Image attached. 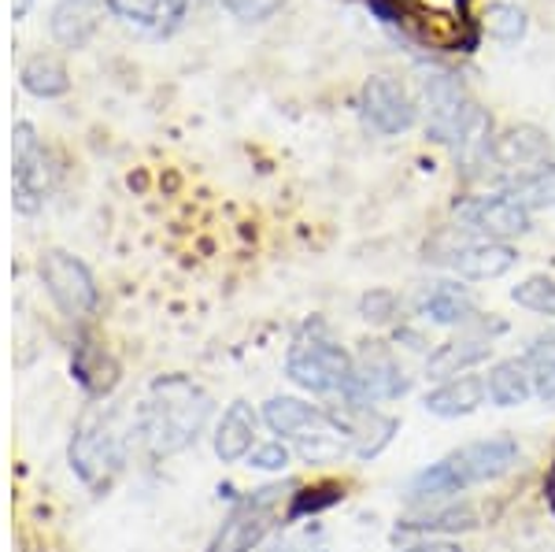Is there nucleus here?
Segmentation results:
<instances>
[{
	"label": "nucleus",
	"mask_w": 555,
	"mask_h": 552,
	"mask_svg": "<svg viewBox=\"0 0 555 552\" xmlns=\"http://www.w3.org/2000/svg\"><path fill=\"white\" fill-rule=\"evenodd\" d=\"M215 412V400L201 382L164 375L149 386V397L133 412V434L152 457H175L201 441Z\"/></svg>",
	"instance_id": "1"
},
{
	"label": "nucleus",
	"mask_w": 555,
	"mask_h": 552,
	"mask_svg": "<svg viewBox=\"0 0 555 552\" xmlns=\"http://www.w3.org/2000/svg\"><path fill=\"white\" fill-rule=\"evenodd\" d=\"M522 449L512 434H496V438H478L467 441L460 449L444 452L437 464L418 471L408 483V501L411 504H434V501H452V497L467 493L474 486L500 483L504 475H512Z\"/></svg>",
	"instance_id": "2"
},
{
	"label": "nucleus",
	"mask_w": 555,
	"mask_h": 552,
	"mask_svg": "<svg viewBox=\"0 0 555 552\" xmlns=\"http://www.w3.org/2000/svg\"><path fill=\"white\" fill-rule=\"evenodd\" d=\"M259 420L267 423V431L278 434L282 441H289L300 452L304 464H341L345 457H352V441H348L345 426L337 423L334 412L308 405L300 397H271L259 412Z\"/></svg>",
	"instance_id": "3"
},
{
	"label": "nucleus",
	"mask_w": 555,
	"mask_h": 552,
	"mask_svg": "<svg viewBox=\"0 0 555 552\" xmlns=\"http://www.w3.org/2000/svg\"><path fill=\"white\" fill-rule=\"evenodd\" d=\"M285 378L315 397H345L352 386V352L322 319L304 323L285 352Z\"/></svg>",
	"instance_id": "4"
},
{
	"label": "nucleus",
	"mask_w": 555,
	"mask_h": 552,
	"mask_svg": "<svg viewBox=\"0 0 555 552\" xmlns=\"http://www.w3.org/2000/svg\"><path fill=\"white\" fill-rule=\"evenodd\" d=\"M67 460H70V471H75L86 486H93V489L112 486V478L127 464V438H122V431L115 426V415L96 412V408L86 412L75 426Z\"/></svg>",
	"instance_id": "5"
},
{
	"label": "nucleus",
	"mask_w": 555,
	"mask_h": 552,
	"mask_svg": "<svg viewBox=\"0 0 555 552\" xmlns=\"http://www.w3.org/2000/svg\"><path fill=\"white\" fill-rule=\"evenodd\" d=\"M285 489L282 486H259L253 493L237 497L230 512L222 515L219 530L211 534L208 552H253L263 545V538L278 527L282 515Z\"/></svg>",
	"instance_id": "6"
},
{
	"label": "nucleus",
	"mask_w": 555,
	"mask_h": 552,
	"mask_svg": "<svg viewBox=\"0 0 555 552\" xmlns=\"http://www.w3.org/2000/svg\"><path fill=\"white\" fill-rule=\"evenodd\" d=\"M408 375L400 368L397 352L382 337H366L360 349L352 352V386L341 400L348 405H371L378 408L382 400H397L408 394Z\"/></svg>",
	"instance_id": "7"
},
{
	"label": "nucleus",
	"mask_w": 555,
	"mask_h": 552,
	"mask_svg": "<svg viewBox=\"0 0 555 552\" xmlns=\"http://www.w3.org/2000/svg\"><path fill=\"white\" fill-rule=\"evenodd\" d=\"M38 274L44 282V293L52 297V305L64 311V319L82 323L101 305V293H96L93 271L78 260V256L64 253V248H44L38 260Z\"/></svg>",
	"instance_id": "8"
},
{
	"label": "nucleus",
	"mask_w": 555,
	"mask_h": 552,
	"mask_svg": "<svg viewBox=\"0 0 555 552\" xmlns=\"http://www.w3.org/2000/svg\"><path fill=\"white\" fill-rule=\"evenodd\" d=\"M455 219L463 222L467 234L486 238V242H512V238L530 234L533 227V211L522 201H515L507 190L455 204Z\"/></svg>",
	"instance_id": "9"
},
{
	"label": "nucleus",
	"mask_w": 555,
	"mask_h": 552,
	"mask_svg": "<svg viewBox=\"0 0 555 552\" xmlns=\"http://www.w3.org/2000/svg\"><path fill=\"white\" fill-rule=\"evenodd\" d=\"M423 104H426V138H434L437 145H449V149L470 123L474 108H478L452 70H429L423 78Z\"/></svg>",
	"instance_id": "10"
},
{
	"label": "nucleus",
	"mask_w": 555,
	"mask_h": 552,
	"mask_svg": "<svg viewBox=\"0 0 555 552\" xmlns=\"http://www.w3.org/2000/svg\"><path fill=\"white\" fill-rule=\"evenodd\" d=\"M12 153H15V211L34 216L44 201H49L52 185H56V167L52 156L41 149L38 133L30 123H15L12 133Z\"/></svg>",
	"instance_id": "11"
},
{
	"label": "nucleus",
	"mask_w": 555,
	"mask_h": 552,
	"mask_svg": "<svg viewBox=\"0 0 555 552\" xmlns=\"http://www.w3.org/2000/svg\"><path fill=\"white\" fill-rule=\"evenodd\" d=\"M360 115H363L366 130L382 133V138H397V133L415 127L418 104L397 78L374 75V78H366L360 89Z\"/></svg>",
	"instance_id": "12"
},
{
	"label": "nucleus",
	"mask_w": 555,
	"mask_h": 552,
	"mask_svg": "<svg viewBox=\"0 0 555 552\" xmlns=\"http://www.w3.org/2000/svg\"><path fill=\"white\" fill-rule=\"evenodd\" d=\"M415 311L423 319H429V323L460 326V331H470V326H478V319H481L474 293L467 286H460V282H452V279L426 282L415 297Z\"/></svg>",
	"instance_id": "13"
},
{
	"label": "nucleus",
	"mask_w": 555,
	"mask_h": 552,
	"mask_svg": "<svg viewBox=\"0 0 555 552\" xmlns=\"http://www.w3.org/2000/svg\"><path fill=\"white\" fill-rule=\"evenodd\" d=\"M334 415H337V423L345 426L348 441H352V457H360V460H374L400 431V423L392 420L389 412L371 408V405H348L345 400Z\"/></svg>",
	"instance_id": "14"
},
{
	"label": "nucleus",
	"mask_w": 555,
	"mask_h": 552,
	"mask_svg": "<svg viewBox=\"0 0 555 552\" xmlns=\"http://www.w3.org/2000/svg\"><path fill=\"white\" fill-rule=\"evenodd\" d=\"M492 164L504 167L512 175L533 171L541 164H552V141L548 133L533 123H518V127H507L500 138H492Z\"/></svg>",
	"instance_id": "15"
},
{
	"label": "nucleus",
	"mask_w": 555,
	"mask_h": 552,
	"mask_svg": "<svg viewBox=\"0 0 555 552\" xmlns=\"http://www.w3.org/2000/svg\"><path fill=\"white\" fill-rule=\"evenodd\" d=\"M444 264L452 267L460 279L470 282H489L507 274L518 264V253L507 242H486V238H470V242L449 248Z\"/></svg>",
	"instance_id": "16"
},
{
	"label": "nucleus",
	"mask_w": 555,
	"mask_h": 552,
	"mask_svg": "<svg viewBox=\"0 0 555 552\" xmlns=\"http://www.w3.org/2000/svg\"><path fill=\"white\" fill-rule=\"evenodd\" d=\"M256 431H259V412L245 400H234V405L222 412V420L215 423L211 445H215V457L222 464H241L248 460V452L256 449Z\"/></svg>",
	"instance_id": "17"
},
{
	"label": "nucleus",
	"mask_w": 555,
	"mask_h": 552,
	"mask_svg": "<svg viewBox=\"0 0 555 552\" xmlns=\"http://www.w3.org/2000/svg\"><path fill=\"white\" fill-rule=\"evenodd\" d=\"M492 356V337L486 334H460L441 342L434 352L426 356V375L434 382L455 378V375H470L478 363H486Z\"/></svg>",
	"instance_id": "18"
},
{
	"label": "nucleus",
	"mask_w": 555,
	"mask_h": 552,
	"mask_svg": "<svg viewBox=\"0 0 555 552\" xmlns=\"http://www.w3.org/2000/svg\"><path fill=\"white\" fill-rule=\"evenodd\" d=\"M486 400H489L486 375H455V378L437 382V386L423 397V405L429 415H437V420H463V415L478 412Z\"/></svg>",
	"instance_id": "19"
},
{
	"label": "nucleus",
	"mask_w": 555,
	"mask_h": 552,
	"mask_svg": "<svg viewBox=\"0 0 555 552\" xmlns=\"http://www.w3.org/2000/svg\"><path fill=\"white\" fill-rule=\"evenodd\" d=\"M486 394L496 408H518L537 397V378L526 356H507V360L492 363L486 375Z\"/></svg>",
	"instance_id": "20"
},
{
	"label": "nucleus",
	"mask_w": 555,
	"mask_h": 552,
	"mask_svg": "<svg viewBox=\"0 0 555 552\" xmlns=\"http://www.w3.org/2000/svg\"><path fill=\"white\" fill-rule=\"evenodd\" d=\"M107 8V0H60L52 8V38L64 49H82L93 38L96 26H101V12Z\"/></svg>",
	"instance_id": "21"
},
{
	"label": "nucleus",
	"mask_w": 555,
	"mask_h": 552,
	"mask_svg": "<svg viewBox=\"0 0 555 552\" xmlns=\"http://www.w3.org/2000/svg\"><path fill=\"white\" fill-rule=\"evenodd\" d=\"M400 530L423 534V538H441V534H463L478 530V509L467 501H434L418 515L400 523Z\"/></svg>",
	"instance_id": "22"
},
{
	"label": "nucleus",
	"mask_w": 555,
	"mask_h": 552,
	"mask_svg": "<svg viewBox=\"0 0 555 552\" xmlns=\"http://www.w3.org/2000/svg\"><path fill=\"white\" fill-rule=\"evenodd\" d=\"M70 375H75V382L89 397H107L115 389V382H119V368H115V360L104 349L82 342L75 345V356H70Z\"/></svg>",
	"instance_id": "23"
},
{
	"label": "nucleus",
	"mask_w": 555,
	"mask_h": 552,
	"mask_svg": "<svg viewBox=\"0 0 555 552\" xmlns=\"http://www.w3.org/2000/svg\"><path fill=\"white\" fill-rule=\"evenodd\" d=\"M190 0H107V12L122 23H138L149 30H167L185 15Z\"/></svg>",
	"instance_id": "24"
},
{
	"label": "nucleus",
	"mask_w": 555,
	"mask_h": 552,
	"mask_svg": "<svg viewBox=\"0 0 555 552\" xmlns=\"http://www.w3.org/2000/svg\"><path fill=\"white\" fill-rule=\"evenodd\" d=\"M20 82L26 93L41 97V101H52V97H64L70 89V75L56 56H30L23 64Z\"/></svg>",
	"instance_id": "25"
},
{
	"label": "nucleus",
	"mask_w": 555,
	"mask_h": 552,
	"mask_svg": "<svg viewBox=\"0 0 555 552\" xmlns=\"http://www.w3.org/2000/svg\"><path fill=\"white\" fill-rule=\"evenodd\" d=\"M507 193H512L515 201H522L530 211L533 208H555V159L552 164L533 167V171L512 175Z\"/></svg>",
	"instance_id": "26"
},
{
	"label": "nucleus",
	"mask_w": 555,
	"mask_h": 552,
	"mask_svg": "<svg viewBox=\"0 0 555 552\" xmlns=\"http://www.w3.org/2000/svg\"><path fill=\"white\" fill-rule=\"evenodd\" d=\"M481 26H486L489 38L504 41V44H515L526 38V30H530V20H526V12L518 4H507V0H492V4L486 8V20H481Z\"/></svg>",
	"instance_id": "27"
},
{
	"label": "nucleus",
	"mask_w": 555,
	"mask_h": 552,
	"mask_svg": "<svg viewBox=\"0 0 555 552\" xmlns=\"http://www.w3.org/2000/svg\"><path fill=\"white\" fill-rule=\"evenodd\" d=\"M512 300L518 308L533 311V316H555V279L548 274H530L512 290Z\"/></svg>",
	"instance_id": "28"
},
{
	"label": "nucleus",
	"mask_w": 555,
	"mask_h": 552,
	"mask_svg": "<svg viewBox=\"0 0 555 552\" xmlns=\"http://www.w3.org/2000/svg\"><path fill=\"white\" fill-rule=\"evenodd\" d=\"M360 316L366 319V323L374 326H385L392 323V319L400 316V297L392 290H371L360 297Z\"/></svg>",
	"instance_id": "29"
},
{
	"label": "nucleus",
	"mask_w": 555,
	"mask_h": 552,
	"mask_svg": "<svg viewBox=\"0 0 555 552\" xmlns=\"http://www.w3.org/2000/svg\"><path fill=\"white\" fill-rule=\"evenodd\" d=\"M526 363H530L533 378H552L555 375V326H548L544 334H537L530 345H526Z\"/></svg>",
	"instance_id": "30"
},
{
	"label": "nucleus",
	"mask_w": 555,
	"mask_h": 552,
	"mask_svg": "<svg viewBox=\"0 0 555 552\" xmlns=\"http://www.w3.org/2000/svg\"><path fill=\"white\" fill-rule=\"evenodd\" d=\"M293 464V449L289 441L274 438V441H259L253 452H248V467L256 471H285Z\"/></svg>",
	"instance_id": "31"
},
{
	"label": "nucleus",
	"mask_w": 555,
	"mask_h": 552,
	"mask_svg": "<svg viewBox=\"0 0 555 552\" xmlns=\"http://www.w3.org/2000/svg\"><path fill=\"white\" fill-rule=\"evenodd\" d=\"M222 8L241 23H267L282 8V0H222Z\"/></svg>",
	"instance_id": "32"
},
{
	"label": "nucleus",
	"mask_w": 555,
	"mask_h": 552,
	"mask_svg": "<svg viewBox=\"0 0 555 552\" xmlns=\"http://www.w3.org/2000/svg\"><path fill=\"white\" fill-rule=\"evenodd\" d=\"M400 552H463L455 541L449 538H418V541H411V545H404Z\"/></svg>",
	"instance_id": "33"
},
{
	"label": "nucleus",
	"mask_w": 555,
	"mask_h": 552,
	"mask_svg": "<svg viewBox=\"0 0 555 552\" xmlns=\"http://www.w3.org/2000/svg\"><path fill=\"white\" fill-rule=\"evenodd\" d=\"M537 397H541L544 405H555V375L552 378H537Z\"/></svg>",
	"instance_id": "34"
},
{
	"label": "nucleus",
	"mask_w": 555,
	"mask_h": 552,
	"mask_svg": "<svg viewBox=\"0 0 555 552\" xmlns=\"http://www.w3.org/2000/svg\"><path fill=\"white\" fill-rule=\"evenodd\" d=\"M30 4H34V0H12V15H15V20H23V15L30 12Z\"/></svg>",
	"instance_id": "35"
},
{
	"label": "nucleus",
	"mask_w": 555,
	"mask_h": 552,
	"mask_svg": "<svg viewBox=\"0 0 555 552\" xmlns=\"http://www.w3.org/2000/svg\"><path fill=\"white\" fill-rule=\"evenodd\" d=\"M319 552H322V549H319Z\"/></svg>",
	"instance_id": "36"
}]
</instances>
